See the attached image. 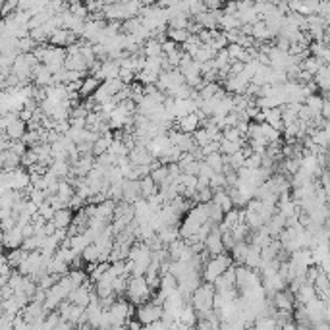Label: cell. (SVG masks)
<instances>
[{
    "mask_svg": "<svg viewBox=\"0 0 330 330\" xmlns=\"http://www.w3.org/2000/svg\"><path fill=\"white\" fill-rule=\"evenodd\" d=\"M37 213H39L45 220H52V216H54V209H52V205L50 203L43 201V203L37 207Z\"/></svg>",
    "mask_w": 330,
    "mask_h": 330,
    "instance_id": "obj_20",
    "label": "cell"
},
{
    "mask_svg": "<svg viewBox=\"0 0 330 330\" xmlns=\"http://www.w3.org/2000/svg\"><path fill=\"white\" fill-rule=\"evenodd\" d=\"M151 288L147 286L145 276H129L127 278V286H126V295L131 300L134 305H139V303H145L151 298Z\"/></svg>",
    "mask_w": 330,
    "mask_h": 330,
    "instance_id": "obj_2",
    "label": "cell"
},
{
    "mask_svg": "<svg viewBox=\"0 0 330 330\" xmlns=\"http://www.w3.org/2000/svg\"><path fill=\"white\" fill-rule=\"evenodd\" d=\"M70 126L78 127V129L85 127V118H70Z\"/></svg>",
    "mask_w": 330,
    "mask_h": 330,
    "instance_id": "obj_23",
    "label": "cell"
},
{
    "mask_svg": "<svg viewBox=\"0 0 330 330\" xmlns=\"http://www.w3.org/2000/svg\"><path fill=\"white\" fill-rule=\"evenodd\" d=\"M136 317L143 326H149L153 320L162 317V307H160V305H155V303H151V301L139 303V305H136Z\"/></svg>",
    "mask_w": 330,
    "mask_h": 330,
    "instance_id": "obj_3",
    "label": "cell"
},
{
    "mask_svg": "<svg viewBox=\"0 0 330 330\" xmlns=\"http://www.w3.org/2000/svg\"><path fill=\"white\" fill-rule=\"evenodd\" d=\"M27 253L29 251H25L23 247H14V249H10V253H6V261L10 265V269H16L27 257Z\"/></svg>",
    "mask_w": 330,
    "mask_h": 330,
    "instance_id": "obj_12",
    "label": "cell"
},
{
    "mask_svg": "<svg viewBox=\"0 0 330 330\" xmlns=\"http://www.w3.org/2000/svg\"><path fill=\"white\" fill-rule=\"evenodd\" d=\"M98 255H101V249H98L97 243H87L83 249H81V259L83 262H97L98 261Z\"/></svg>",
    "mask_w": 330,
    "mask_h": 330,
    "instance_id": "obj_14",
    "label": "cell"
},
{
    "mask_svg": "<svg viewBox=\"0 0 330 330\" xmlns=\"http://www.w3.org/2000/svg\"><path fill=\"white\" fill-rule=\"evenodd\" d=\"M243 265H245L247 269H259V265H261V247H259V245L249 243V249H247V255H245Z\"/></svg>",
    "mask_w": 330,
    "mask_h": 330,
    "instance_id": "obj_8",
    "label": "cell"
},
{
    "mask_svg": "<svg viewBox=\"0 0 330 330\" xmlns=\"http://www.w3.org/2000/svg\"><path fill=\"white\" fill-rule=\"evenodd\" d=\"M98 83H101V81H98L97 78H95V76H85V78H83V81H81V89H79L78 93H79V97H89V95H93V93H95V89L98 87Z\"/></svg>",
    "mask_w": 330,
    "mask_h": 330,
    "instance_id": "obj_9",
    "label": "cell"
},
{
    "mask_svg": "<svg viewBox=\"0 0 330 330\" xmlns=\"http://www.w3.org/2000/svg\"><path fill=\"white\" fill-rule=\"evenodd\" d=\"M230 265H234V261L230 255H226V251L218 253V255H211V259L207 262H203V267H201V271H203L201 272V278H203V282H213Z\"/></svg>",
    "mask_w": 330,
    "mask_h": 330,
    "instance_id": "obj_1",
    "label": "cell"
},
{
    "mask_svg": "<svg viewBox=\"0 0 330 330\" xmlns=\"http://www.w3.org/2000/svg\"><path fill=\"white\" fill-rule=\"evenodd\" d=\"M243 166H245V168H251V170L261 168V155H259V153H251L249 156H245V158H243Z\"/></svg>",
    "mask_w": 330,
    "mask_h": 330,
    "instance_id": "obj_19",
    "label": "cell"
},
{
    "mask_svg": "<svg viewBox=\"0 0 330 330\" xmlns=\"http://www.w3.org/2000/svg\"><path fill=\"white\" fill-rule=\"evenodd\" d=\"M10 151H14L18 156H21L25 151H27V145H25L21 139H18V141H12V143H10Z\"/></svg>",
    "mask_w": 330,
    "mask_h": 330,
    "instance_id": "obj_21",
    "label": "cell"
},
{
    "mask_svg": "<svg viewBox=\"0 0 330 330\" xmlns=\"http://www.w3.org/2000/svg\"><path fill=\"white\" fill-rule=\"evenodd\" d=\"M262 114H265V122L272 126L274 129H278L282 134V127H284V122H282V110L280 107H272V108H262Z\"/></svg>",
    "mask_w": 330,
    "mask_h": 330,
    "instance_id": "obj_5",
    "label": "cell"
},
{
    "mask_svg": "<svg viewBox=\"0 0 330 330\" xmlns=\"http://www.w3.org/2000/svg\"><path fill=\"white\" fill-rule=\"evenodd\" d=\"M118 78L122 79L126 85H129V83L136 79V72L131 68H127V66H120V70H118Z\"/></svg>",
    "mask_w": 330,
    "mask_h": 330,
    "instance_id": "obj_18",
    "label": "cell"
},
{
    "mask_svg": "<svg viewBox=\"0 0 330 330\" xmlns=\"http://www.w3.org/2000/svg\"><path fill=\"white\" fill-rule=\"evenodd\" d=\"M20 230H21V238H29V236L35 234V226H33V222L29 220L27 224H23Z\"/></svg>",
    "mask_w": 330,
    "mask_h": 330,
    "instance_id": "obj_22",
    "label": "cell"
},
{
    "mask_svg": "<svg viewBox=\"0 0 330 330\" xmlns=\"http://www.w3.org/2000/svg\"><path fill=\"white\" fill-rule=\"evenodd\" d=\"M189 35H191V33L187 29H176V27H168V29H166V37L170 41H174L176 45H182Z\"/></svg>",
    "mask_w": 330,
    "mask_h": 330,
    "instance_id": "obj_16",
    "label": "cell"
},
{
    "mask_svg": "<svg viewBox=\"0 0 330 330\" xmlns=\"http://www.w3.org/2000/svg\"><path fill=\"white\" fill-rule=\"evenodd\" d=\"M203 160L213 168L214 172H222V166H224V162H226V155H222L220 151H214V153L205 155Z\"/></svg>",
    "mask_w": 330,
    "mask_h": 330,
    "instance_id": "obj_10",
    "label": "cell"
},
{
    "mask_svg": "<svg viewBox=\"0 0 330 330\" xmlns=\"http://www.w3.org/2000/svg\"><path fill=\"white\" fill-rule=\"evenodd\" d=\"M301 70H305V72H309L311 76H315V74H317V70L320 68V66H322V62H320L319 58H317V56H307V58H303L301 60Z\"/></svg>",
    "mask_w": 330,
    "mask_h": 330,
    "instance_id": "obj_15",
    "label": "cell"
},
{
    "mask_svg": "<svg viewBox=\"0 0 330 330\" xmlns=\"http://www.w3.org/2000/svg\"><path fill=\"white\" fill-rule=\"evenodd\" d=\"M247 249H249V243H245V242L234 243V247L230 249V251H232V261L236 262V265H243L245 255H247Z\"/></svg>",
    "mask_w": 330,
    "mask_h": 330,
    "instance_id": "obj_11",
    "label": "cell"
},
{
    "mask_svg": "<svg viewBox=\"0 0 330 330\" xmlns=\"http://www.w3.org/2000/svg\"><path fill=\"white\" fill-rule=\"evenodd\" d=\"M174 124L180 131H184V134H193L195 129L199 127V114H197V112H187L184 116L174 118Z\"/></svg>",
    "mask_w": 330,
    "mask_h": 330,
    "instance_id": "obj_4",
    "label": "cell"
},
{
    "mask_svg": "<svg viewBox=\"0 0 330 330\" xmlns=\"http://www.w3.org/2000/svg\"><path fill=\"white\" fill-rule=\"evenodd\" d=\"M72 220H74V213H72L70 207H64V209H56V211H54L52 222H54L56 228H68Z\"/></svg>",
    "mask_w": 330,
    "mask_h": 330,
    "instance_id": "obj_7",
    "label": "cell"
},
{
    "mask_svg": "<svg viewBox=\"0 0 330 330\" xmlns=\"http://www.w3.org/2000/svg\"><path fill=\"white\" fill-rule=\"evenodd\" d=\"M27 131V124L23 122V120H16V122H12V124H8V126L4 127V134H6V137L10 139V141H18V139H21L23 137V134Z\"/></svg>",
    "mask_w": 330,
    "mask_h": 330,
    "instance_id": "obj_6",
    "label": "cell"
},
{
    "mask_svg": "<svg viewBox=\"0 0 330 330\" xmlns=\"http://www.w3.org/2000/svg\"><path fill=\"white\" fill-rule=\"evenodd\" d=\"M139 191H141V197L147 199L149 195L156 193L158 187H156V184L151 180V176H143V178H139Z\"/></svg>",
    "mask_w": 330,
    "mask_h": 330,
    "instance_id": "obj_13",
    "label": "cell"
},
{
    "mask_svg": "<svg viewBox=\"0 0 330 330\" xmlns=\"http://www.w3.org/2000/svg\"><path fill=\"white\" fill-rule=\"evenodd\" d=\"M261 134L262 137L267 139V143H271V141H274V139H280V131L278 129H274L272 126H269L267 122H261Z\"/></svg>",
    "mask_w": 330,
    "mask_h": 330,
    "instance_id": "obj_17",
    "label": "cell"
}]
</instances>
